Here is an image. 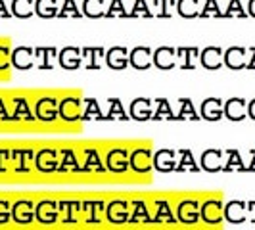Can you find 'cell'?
I'll use <instances>...</instances> for the list:
<instances>
[{
  "instance_id": "cell-33",
  "label": "cell",
  "mask_w": 255,
  "mask_h": 230,
  "mask_svg": "<svg viewBox=\"0 0 255 230\" xmlns=\"http://www.w3.org/2000/svg\"><path fill=\"white\" fill-rule=\"evenodd\" d=\"M81 119H85V121H90V119H104L102 117V112H100V108H98V104L96 100H87V108H85V112H83V117Z\"/></svg>"
},
{
  "instance_id": "cell-40",
  "label": "cell",
  "mask_w": 255,
  "mask_h": 230,
  "mask_svg": "<svg viewBox=\"0 0 255 230\" xmlns=\"http://www.w3.org/2000/svg\"><path fill=\"white\" fill-rule=\"evenodd\" d=\"M250 155H252V161H250V165H246V173H254L255 171V150L254 148L250 150Z\"/></svg>"
},
{
  "instance_id": "cell-31",
  "label": "cell",
  "mask_w": 255,
  "mask_h": 230,
  "mask_svg": "<svg viewBox=\"0 0 255 230\" xmlns=\"http://www.w3.org/2000/svg\"><path fill=\"white\" fill-rule=\"evenodd\" d=\"M225 62L232 69H240L244 65V50H240V48H230L225 54Z\"/></svg>"
},
{
  "instance_id": "cell-39",
  "label": "cell",
  "mask_w": 255,
  "mask_h": 230,
  "mask_svg": "<svg viewBox=\"0 0 255 230\" xmlns=\"http://www.w3.org/2000/svg\"><path fill=\"white\" fill-rule=\"evenodd\" d=\"M10 155H12V152H10V150L0 148V173H4V171L8 169V165H6V163H10Z\"/></svg>"
},
{
  "instance_id": "cell-45",
  "label": "cell",
  "mask_w": 255,
  "mask_h": 230,
  "mask_svg": "<svg viewBox=\"0 0 255 230\" xmlns=\"http://www.w3.org/2000/svg\"><path fill=\"white\" fill-rule=\"evenodd\" d=\"M250 67H255V58H254V62H252V64H250Z\"/></svg>"
},
{
  "instance_id": "cell-44",
  "label": "cell",
  "mask_w": 255,
  "mask_h": 230,
  "mask_svg": "<svg viewBox=\"0 0 255 230\" xmlns=\"http://www.w3.org/2000/svg\"><path fill=\"white\" fill-rule=\"evenodd\" d=\"M0 119H10V117H8V114H6V108H4L2 100H0Z\"/></svg>"
},
{
  "instance_id": "cell-36",
  "label": "cell",
  "mask_w": 255,
  "mask_h": 230,
  "mask_svg": "<svg viewBox=\"0 0 255 230\" xmlns=\"http://www.w3.org/2000/svg\"><path fill=\"white\" fill-rule=\"evenodd\" d=\"M110 106H112V110H110V114H108L106 119H128L127 115H125V112H123V108H121V102H119V100L112 98V100H110Z\"/></svg>"
},
{
  "instance_id": "cell-25",
  "label": "cell",
  "mask_w": 255,
  "mask_h": 230,
  "mask_svg": "<svg viewBox=\"0 0 255 230\" xmlns=\"http://www.w3.org/2000/svg\"><path fill=\"white\" fill-rule=\"evenodd\" d=\"M60 205V219H62V223L64 225H75L77 221V211H81L79 207L81 204H77V202H58Z\"/></svg>"
},
{
  "instance_id": "cell-14",
  "label": "cell",
  "mask_w": 255,
  "mask_h": 230,
  "mask_svg": "<svg viewBox=\"0 0 255 230\" xmlns=\"http://www.w3.org/2000/svg\"><path fill=\"white\" fill-rule=\"evenodd\" d=\"M223 148H209L202 153L200 157V167L204 169L205 173H219L223 171Z\"/></svg>"
},
{
  "instance_id": "cell-20",
  "label": "cell",
  "mask_w": 255,
  "mask_h": 230,
  "mask_svg": "<svg viewBox=\"0 0 255 230\" xmlns=\"http://www.w3.org/2000/svg\"><path fill=\"white\" fill-rule=\"evenodd\" d=\"M223 171H227V173H234V171L246 173V165H244L240 150H236V148L225 150V153H223Z\"/></svg>"
},
{
  "instance_id": "cell-4",
  "label": "cell",
  "mask_w": 255,
  "mask_h": 230,
  "mask_svg": "<svg viewBox=\"0 0 255 230\" xmlns=\"http://www.w3.org/2000/svg\"><path fill=\"white\" fill-rule=\"evenodd\" d=\"M128 217H130V202L127 200H114L106 205V221L110 225L115 227L127 225Z\"/></svg>"
},
{
  "instance_id": "cell-26",
  "label": "cell",
  "mask_w": 255,
  "mask_h": 230,
  "mask_svg": "<svg viewBox=\"0 0 255 230\" xmlns=\"http://www.w3.org/2000/svg\"><path fill=\"white\" fill-rule=\"evenodd\" d=\"M153 60H155V65H157V67H161V69H171V67L175 65V52L171 50V48H161V50L155 52Z\"/></svg>"
},
{
  "instance_id": "cell-13",
  "label": "cell",
  "mask_w": 255,
  "mask_h": 230,
  "mask_svg": "<svg viewBox=\"0 0 255 230\" xmlns=\"http://www.w3.org/2000/svg\"><path fill=\"white\" fill-rule=\"evenodd\" d=\"M10 163H13V171L15 173H29L31 171V163H35V152L31 148L12 150Z\"/></svg>"
},
{
  "instance_id": "cell-32",
  "label": "cell",
  "mask_w": 255,
  "mask_h": 230,
  "mask_svg": "<svg viewBox=\"0 0 255 230\" xmlns=\"http://www.w3.org/2000/svg\"><path fill=\"white\" fill-rule=\"evenodd\" d=\"M180 112L179 115L175 117V119H194V121H198L200 117H198V114H196V110H194V106L190 104V100L188 98H184V100H180Z\"/></svg>"
},
{
  "instance_id": "cell-12",
  "label": "cell",
  "mask_w": 255,
  "mask_h": 230,
  "mask_svg": "<svg viewBox=\"0 0 255 230\" xmlns=\"http://www.w3.org/2000/svg\"><path fill=\"white\" fill-rule=\"evenodd\" d=\"M223 215L229 225H242L248 221V202L232 200L223 207Z\"/></svg>"
},
{
  "instance_id": "cell-19",
  "label": "cell",
  "mask_w": 255,
  "mask_h": 230,
  "mask_svg": "<svg viewBox=\"0 0 255 230\" xmlns=\"http://www.w3.org/2000/svg\"><path fill=\"white\" fill-rule=\"evenodd\" d=\"M223 112L229 121H244L248 115V104L244 98H230L229 102L223 106Z\"/></svg>"
},
{
  "instance_id": "cell-3",
  "label": "cell",
  "mask_w": 255,
  "mask_h": 230,
  "mask_svg": "<svg viewBox=\"0 0 255 230\" xmlns=\"http://www.w3.org/2000/svg\"><path fill=\"white\" fill-rule=\"evenodd\" d=\"M175 215L180 225H186V227H194L200 223V202L196 198H186V200H180L177 209H175Z\"/></svg>"
},
{
  "instance_id": "cell-15",
  "label": "cell",
  "mask_w": 255,
  "mask_h": 230,
  "mask_svg": "<svg viewBox=\"0 0 255 230\" xmlns=\"http://www.w3.org/2000/svg\"><path fill=\"white\" fill-rule=\"evenodd\" d=\"M153 211L155 213L152 217V225H175V223H179L175 211L171 209V204L167 200H155L153 202Z\"/></svg>"
},
{
  "instance_id": "cell-7",
  "label": "cell",
  "mask_w": 255,
  "mask_h": 230,
  "mask_svg": "<svg viewBox=\"0 0 255 230\" xmlns=\"http://www.w3.org/2000/svg\"><path fill=\"white\" fill-rule=\"evenodd\" d=\"M58 117L65 123H77L83 117V106L81 100L75 96H67L64 100H60L58 106Z\"/></svg>"
},
{
  "instance_id": "cell-43",
  "label": "cell",
  "mask_w": 255,
  "mask_h": 230,
  "mask_svg": "<svg viewBox=\"0 0 255 230\" xmlns=\"http://www.w3.org/2000/svg\"><path fill=\"white\" fill-rule=\"evenodd\" d=\"M248 117L255 121V98L250 104H248Z\"/></svg>"
},
{
  "instance_id": "cell-6",
  "label": "cell",
  "mask_w": 255,
  "mask_h": 230,
  "mask_svg": "<svg viewBox=\"0 0 255 230\" xmlns=\"http://www.w3.org/2000/svg\"><path fill=\"white\" fill-rule=\"evenodd\" d=\"M60 165V153L56 148H40L35 153V169L38 173H56Z\"/></svg>"
},
{
  "instance_id": "cell-28",
  "label": "cell",
  "mask_w": 255,
  "mask_h": 230,
  "mask_svg": "<svg viewBox=\"0 0 255 230\" xmlns=\"http://www.w3.org/2000/svg\"><path fill=\"white\" fill-rule=\"evenodd\" d=\"M108 64L114 69H123L127 65V52L123 48H114L108 54Z\"/></svg>"
},
{
  "instance_id": "cell-9",
  "label": "cell",
  "mask_w": 255,
  "mask_h": 230,
  "mask_svg": "<svg viewBox=\"0 0 255 230\" xmlns=\"http://www.w3.org/2000/svg\"><path fill=\"white\" fill-rule=\"evenodd\" d=\"M58 106H60V102L52 96L40 98L35 106V119H38L40 123H54L56 119H60L58 117Z\"/></svg>"
},
{
  "instance_id": "cell-16",
  "label": "cell",
  "mask_w": 255,
  "mask_h": 230,
  "mask_svg": "<svg viewBox=\"0 0 255 230\" xmlns=\"http://www.w3.org/2000/svg\"><path fill=\"white\" fill-rule=\"evenodd\" d=\"M81 211L85 213V223L87 225H98L102 223V217H106V204L102 200H90L81 204Z\"/></svg>"
},
{
  "instance_id": "cell-1",
  "label": "cell",
  "mask_w": 255,
  "mask_h": 230,
  "mask_svg": "<svg viewBox=\"0 0 255 230\" xmlns=\"http://www.w3.org/2000/svg\"><path fill=\"white\" fill-rule=\"evenodd\" d=\"M128 169L136 175H150L153 169V153L148 146H138L128 153Z\"/></svg>"
},
{
  "instance_id": "cell-23",
  "label": "cell",
  "mask_w": 255,
  "mask_h": 230,
  "mask_svg": "<svg viewBox=\"0 0 255 230\" xmlns=\"http://www.w3.org/2000/svg\"><path fill=\"white\" fill-rule=\"evenodd\" d=\"M223 106L225 104L221 102L219 98H207V100H204V104H202V119H205V121H219L223 115H225V112H223Z\"/></svg>"
},
{
  "instance_id": "cell-2",
  "label": "cell",
  "mask_w": 255,
  "mask_h": 230,
  "mask_svg": "<svg viewBox=\"0 0 255 230\" xmlns=\"http://www.w3.org/2000/svg\"><path fill=\"white\" fill-rule=\"evenodd\" d=\"M223 202L219 198H209L204 204H200V221L207 227H219L223 225L225 215H223Z\"/></svg>"
},
{
  "instance_id": "cell-27",
  "label": "cell",
  "mask_w": 255,
  "mask_h": 230,
  "mask_svg": "<svg viewBox=\"0 0 255 230\" xmlns=\"http://www.w3.org/2000/svg\"><path fill=\"white\" fill-rule=\"evenodd\" d=\"M130 64L136 69H146L150 67V50L148 48H136L130 54Z\"/></svg>"
},
{
  "instance_id": "cell-22",
  "label": "cell",
  "mask_w": 255,
  "mask_h": 230,
  "mask_svg": "<svg viewBox=\"0 0 255 230\" xmlns=\"http://www.w3.org/2000/svg\"><path fill=\"white\" fill-rule=\"evenodd\" d=\"M85 165L81 167V171L87 173H106V163H102L100 152L96 148H85Z\"/></svg>"
},
{
  "instance_id": "cell-42",
  "label": "cell",
  "mask_w": 255,
  "mask_h": 230,
  "mask_svg": "<svg viewBox=\"0 0 255 230\" xmlns=\"http://www.w3.org/2000/svg\"><path fill=\"white\" fill-rule=\"evenodd\" d=\"M252 213V217H248L250 221H252V225H255V202H250L248 204V215Z\"/></svg>"
},
{
  "instance_id": "cell-18",
  "label": "cell",
  "mask_w": 255,
  "mask_h": 230,
  "mask_svg": "<svg viewBox=\"0 0 255 230\" xmlns=\"http://www.w3.org/2000/svg\"><path fill=\"white\" fill-rule=\"evenodd\" d=\"M177 169L175 171H179V173H200V163L196 161V157H194V152H192L190 148H180L177 150Z\"/></svg>"
},
{
  "instance_id": "cell-30",
  "label": "cell",
  "mask_w": 255,
  "mask_h": 230,
  "mask_svg": "<svg viewBox=\"0 0 255 230\" xmlns=\"http://www.w3.org/2000/svg\"><path fill=\"white\" fill-rule=\"evenodd\" d=\"M202 60H204L205 67H209V69H217V67H221V64H223V58H221V50H219V48H209V50H205L204 56H202Z\"/></svg>"
},
{
  "instance_id": "cell-10",
  "label": "cell",
  "mask_w": 255,
  "mask_h": 230,
  "mask_svg": "<svg viewBox=\"0 0 255 230\" xmlns=\"http://www.w3.org/2000/svg\"><path fill=\"white\" fill-rule=\"evenodd\" d=\"M12 221L15 225L27 227L35 221V204L31 200H19L12 205Z\"/></svg>"
},
{
  "instance_id": "cell-41",
  "label": "cell",
  "mask_w": 255,
  "mask_h": 230,
  "mask_svg": "<svg viewBox=\"0 0 255 230\" xmlns=\"http://www.w3.org/2000/svg\"><path fill=\"white\" fill-rule=\"evenodd\" d=\"M8 65V58H6V48H0V69H4Z\"/></svg>"
},
{
  "instance_id": "cell-11",
  "label": "cell",
  "mask_w": 255,
  "mask_h": 230,
  "mask_svg": "<svg viewBox=\"0 0 255 230\" xmlns=\"http://www.w3.org/2000/svg\"><path fill=\"white\" fill-rule=\"evenodd\" d=\"M153 169L159 173H173L177 169V150L161 148L153 153Z\"/></svg>"
},
{
  "instance_id": "cell-38",
  "label": "cell",
  "mask_w": 255,
  "mask_h": 230,
  "mask_svg": "<svg viewBox=\"0 0 255 230\" xmlns=\"http://www.w3.org/2000/svg\"><path fill=\"white\" fill-rule=\"evenodd\" d=\"M13 62H15L17 67H31V56L25 50H17L15 56H13Z\"/></svg>"
},
{
  "instance_id": "cell-5",
  "label": "cell",
  "mask_w": 255,
  "mask_h": 230,
  "mask_svg": "<svg viewBox=\"0 0 255 230\" xmlns=\"http://www.w3.org/2000/svg\"><path fill=\"white\" fill-rule=\"evenodd\" d=\"M128 150L127 148H112L108 150L106 157H104V163H106V169L110 173H115V175H123L128 171Z\"/></svg>"
},
{
  "instance_id": "cell-37",
  "label": "cell",
  "mask_w": 255,
  "mask_h": 230,
  "mask_svg": "<svg viewBox=\"0 0 255 230\" xmlns=\"http://www.w3.org/2000/svg\"><path fill=\"white\" fill-rule=\"evenodd\" d=\"M12 219V205L6 200H0V225H8Z\"/></svg>"
},
{
  "instance_id": "cell-35",
  "label": "cell",
  "mask_w": 255,
  "mask_h": 230,
  "mask_svg": "<svg viewBox=\"0 0 255 230\" xmlns=\"http://www.w3.org/2000/svg\"><path fill=\"white\" fill-rule=\"evenodd\" d=\"M152 119H173L171 108L167 100H157V112L152 115Z\"/></svg>"
},
{
  "instance_id": "cell-34",
  "label": "cell",
  "mask_w": 255,
  "mask_h": 230,
  "mask_svg": "<svg viewBox=\"0 0 255 230\" xmlns=\"http://www.w3.org/2000/svg\"><path fill=\"white\" fill-rule=\"evenodd\" d=\"M60 62L65 69H75L79 65V52L77 50H64V54L60 56Z\"/></svg>"
},
{
  "instance_id": "cell-24",
  "label": "cell",
  "mask_w": 255,
  "mask_h": 230,
  "mask_svg": "<svg viewBox=\"0 0 255 230\" xmlns=\"http://www.w3.org/2000/svg\"><path fill=\"white\" fill-rule=\"evenodd\" d=\"M152 102L146 98H136L130 104V117L134 121H148L152 119Z\"/></svg>"
},
{
  "instance_id": "cell-21",
  "label": "cell",
  "mask_w": 255,
  "mask_h": 230,
  "mask_svg": "<svg viewBox=\"0 0 255 230\" xmlns=\"http://www.w3.org/2000/svg\"><path fill=\"white\" fill-rule=\"evenodd\" d=\"M60 153V165H58V173H79L81 165L77 159V153L73 148H62L58 150Z\"/></svg>"
},
{
  "instance_id": "cell-17",
  "label": "cell",
  "mask_w": 255,
  "mask_h": 230,
  "mask_svg": "<svg viewBox=\"0 0 255 230\" xmlns=\"http://www.w3.org/2000/svg\"><path fill=\"white\" fill-rule=\"evenodd\" d=\"M130 225H152V215H150V207L144 200H134L130 202Z\"/></svg>"
},
{
  "instance_id": "cell-29",
  "label": "cell",
  "mask_w": 255,
  "mask_h": 230,
  "mask_svg": "<svg viewBox=\"0 0 255 230\" xmlns=\"http://www.w3.org/2000/svg\"><path fill=\"white\" fill-rule=\"evenodd\" d=\"M13 104H15V112H13L12 119H17V121H33L35 119L33 114H31V110H29V106H27V100L17 98Z\"/></svg>"
},
{
  "instance_id": "cell-8",
  "label": "cell",
  "mask_w": 255,
  "mask_h": 230,
  "mask_svg": "<svg viewBox=\"0 0 255 230\" xmlns=\"http://www.w3.org/2000/svg\"><path fill=\"white\" fill-rule=\"evenodd\" d=\"M60 219V205L54 200H42L35 205V221L40 225H54Z\"/></svg>"
}]
</instances>
